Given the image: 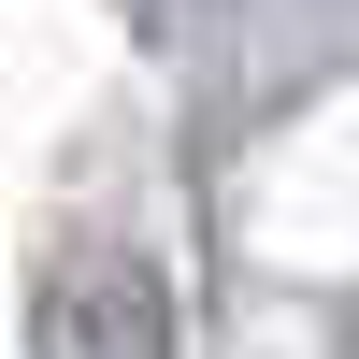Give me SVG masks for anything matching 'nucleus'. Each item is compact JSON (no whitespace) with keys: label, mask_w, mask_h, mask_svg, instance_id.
<instances>
[{"label":"nucleus","mask_w":359,"mask_h":359,"mask_svg":"<svg viewBox=\"0 0 359 359\" xmlns=\"http://www.w3.org/2000/svg\"><path fill=\"white\" fill-rule=\"evenodd\" d=\"M43 359H172V302L130 245H72L43 273Z\"/></svg>","instance_id":"f257e3e1"}]
</instances>
